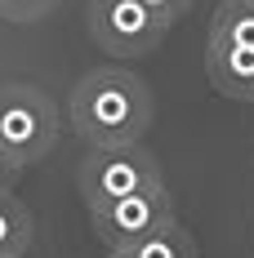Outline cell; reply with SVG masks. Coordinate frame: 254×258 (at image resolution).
<instances>
[{
  "mask_svg": "<svg viewBox=\"0 0 254 258\" xmlns=\"http://www.w3.org/2000/svg\"><path fill=\"white\" fill-rule=\"evenodd\" d=\"M67 116L89 147L143 143V134L152 125V94L125 67H94L76 80Z\"/></svg>",
  "mask_w": 254,
  "mask_h": 258,
  "instance_id": "obj_1",
  "label": "cell"
},
{
  "mask_svg": "<svg viewBox=\"0 0 254 258\" xmlns=\"http://www.w3.org/2000/svg\"><path fill=\"white\" fill-rule=\"evenodd\" d=\"M58 107L36 85H0V147L18 165H36L58 147Z\"/></svg>",
  "mask_w": 254,
  "mask_h": 258,
  "instance_id": "obj_2",
  "label": "cell"
},
{
  "mask_svg": "<svg viewBox=\"0 0 254 258\" xmlns=\"http://www.w3.org/2000/svg\"><path fill=\"white\" fill-rule=\"evenodd\" d=\"M80 201L85 209L112 205L121 196L161 187V165L152 152H143V143H125V147H89V156L80 160Z\"/></svg>",
  "mask_w": 254,
  "mask_h": 258,
  "instance_id": "obj_3",
  "label": "cell"
},
{
  "mask_svg": "<svg viewBox=\"0 0 254 258\" xmlns=\"http://www.w3.org/2000/svg\"><path fill=\"white\" fill-rule=\"evenodd\" d=\"M170 23L143 0H89V36L116 58H143L165 40Z\"/></svg>",
  "mask_w": 254,
  "mask_h": 258,
  "instance_id": "obj_4",
  "label": "cell"
},
{
  "mask_svg": "<svg viewBox=\"0 0 254 258\" xmlns=\"http://www.w3.org/2000/svg\"><path fill=\"white\" fill-rule=\"evenodd\" d=\"M89 223H94V236L107 249H129L134 240L174 223V196L161 182V187H147V191H134V196H121L112 205L89 209Z\"/></svg>",
  "mask_w": 254,
  "mask_h": 258,
  "instance_id": "obj_5",
  "label": "cell"
},
{
  "mask_svg": "<svg viewBox=\"0 0 254 258\" xmlns=\"http://www.w3.org/2000/svg\"><path fill=\"white\" fill-rule=\"evenodd\" d=\"M205 72L223 98L254 103V45H205Z\"/></svg>",
  "mask_w": 254,
  "mask_h": 258,
  "instance_id": "obj_6",
  "label": "cell"
},
{
  "mask_svg": "<svg viewBox=\"0 0 254 258\" xmlns=\"http://www.w3.org/2000/svg\"><path fill=\"white\" fill-rule=\"evenodd\" d=\"M31 209L14 191H0V258H23L31 249Z\"/></svg>",
  "mask_w": 254,
  "mask_h": 258,
  "instance_id": "obj_7",
  "label": "cell"
},
{
  "mask_svg": "<svg viewBox=\"0 0 254 258\" xmlns=\"http://www.w3.org/2000/svg\"><path fill=\"white\" fill-rule=\"evenodd\" d=\"M210 45H254V0H223L214 9Z\"/></svg>",
  "mask_w": 254,
  "mask_h": 258,
  "instance_id": "obj_8",
  "label": "cell"
},
{
  "mask_svg": "<svg viewBox=\"0 0 254 258\" xmlns=\"http://www.w3.org/2000/svg\"><path fill=\"white\" fill-rule=\"evenodd\" d=\"M121 254H129V258H196V240L183 232L178 223H165V227H156L152 236L134 240Z\"/></svg>",
  "mask_w": 254,
  "mask_h": 258,
  "instance_id": "obj_9",
  "label": "cell"
},
{
  "mask_svg": "<svg viewBox=\"0 0 254 258\" xmlns=\"http://www.w3.org/2000/svg\"><path fill=\"white\" fill-rule=\"evenodd\" d=\"M58 9V0H0V18L5 23H40Z\"/></svg>",
  "mask_w": 254,
  "mask_h": 258,
  "instance_id": "obj_10",
  "label": "cell"
},
{
  "mask_svg": "<svg viewBox=\"0 0 254 258\" xmlns=\"http://www.w3.org/2000/svg\"><path fill=\"white\" fill-rule=\"evenodd\" d=\"M143 5H147L152 14H161V18H165L170 27H174L178 18H183V14L192 9V0H143Z\"/></svg>",
  "mask_w": 254,
  "mask_h": 258,
  "instance_id": "obj_11",
  "label": "cell"
},
{
  "mask_svg": "<svg viewBox=\"0 0 254 258\" xmlns=\"http://www.w3.org/2000/svg\"><path fill=\"white\" fill-rule=\"evenodd\" d=\"M18 169H23V165H18L14 156L0 147V191H14V182H18Z\"/></svg>",
  "mask_w": 254,
  "mask_h": 258,
  "instance_id": "obj_12",
  "label": "cell"
},
{
  "mask_svg": "<svg viewBox=\"0 0 254 258\" xmlns=\"http://www.w3.org/2000/svg\"><path fill=\"white\" fill-rule=\"evenodd\" d=\"M107 258H129V254H121V249H107Z\"/></svg>",
  "mask_w": 254,
  "mask_h": 258,
  "instance_id": "obj_13",
  "label": "cell"
}]
</instances>
